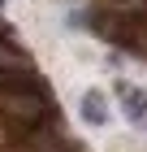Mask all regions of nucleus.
Returning a JSON list of instances; mask_svg holds the SVG:
<instances>
[{
  "label": "nucleus",
  "mask_w": 147,
  "mask_h": 152,
  "mask_svg": "<svg viewBox=\"0 0 147 152\" xmlns=\"http://www.w3.org/2000/svg\"><path fill=\"white\" fill-rule=\"evenodd\" d=\"M9 152H91L87 143L74 135V130L65 126V117H52V122H43V126H35V130H26L22 139L13 143Z\"/></svg>",
  "instance_id": "1"
},
{
  "label": "nucleus",
  "mask_w": 147,
  "mask_h": 152,
  "mask_svg": "<svg viewBox=\"0 0 147 152\" xmlns=\"http://www.w3.org/2000/svg\"><path fill=\"white\" fill-rule=\"evenodd\" d=\"M113 96L121 100V117L125 122L134 130H147V87H138V83H130V78H117Z\"/></svg>",
  "instance_id": "2"
},
{
  "label": "nucleus",
  "mask_w": 147,
  "mask_h": 152,
  "mask_svg": "<svg viewBox=\"0 0 147 152\" xmlns=\"http://www.w3.org/2000/svg\"><path fill=\"white\" fill-rule=\"evenodd\" d=\"M78 113H82V122H87V126H108V122H113L108 96H104L100 87H87V91H82V100H78Z\"/></svg>",
  "instance_id": "3"
},
{
  "label": "nucleus",
  "mask_w": 147,
  "mask_h": 152,
  "mask_svg": "<svg viewBox=\"0 0 147 152\" xmlns=\"http://www.w3.org/2000/svg\"><path fill=\"white\" fill-rule=\"evenodd\" d=\"M26 65H35L30 52H26L13 35H0V70H26Z\"/></svg>",
  "instance_id": "4"
},
{
  "label": "nucleus",
  "mask_w": 147,
  "mask_h": 152,
  "mask_svg": "<svg viewBox=\"0 0 147 152\" xmlns=\"http://www.w3.org/2000/svg\"><path fill=\"white\" fill-rule=\"evenodd\" d=\"M4 4H9V0H0V9H4Z\"/></svg>",
  "instance_id": "5"
}]
</instances>
